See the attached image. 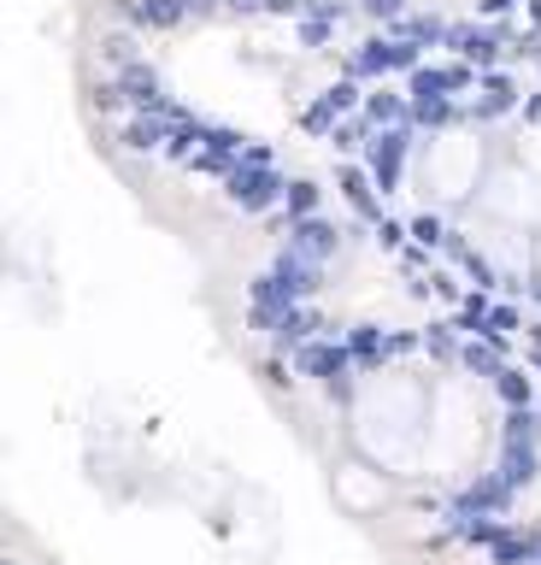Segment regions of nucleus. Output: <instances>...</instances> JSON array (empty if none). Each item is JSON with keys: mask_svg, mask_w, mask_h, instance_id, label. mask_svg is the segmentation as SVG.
Returning <instances> with one entry per match:
<instances>
[{"mask_svg": "<svg viewBox=\"0 0 541 565\" xmlns=\"http://www.w3.org/2000/svg\"><path fill=\"white\" fill-rule=\"evenodd\" d=\"M365 153V177L377 183V195H395L400 177H406V153H412V124H395V130H371Z\"/></svg>", "mask_w": 541, "mask_h": 565, "instance_id": "obj_1", "label": "nucleus"}, {"mask_svg": "<svg viewBox=\"0 0 541 565\" xmlns=\"http://www.w3.org/2000/svg\"><path fill=\"white\" fill-rule=\"evenodd\" d=\"M424 65V47H412V42H395V36H371L353 47V59H347V77H360V83H377V77H395V72H418Z\"/></svg>", "mask_w": 541, "mask_h": 565, "instance_id": "obj_2", "label": "nucleus"}, {"mask_svg": "<svg viewBox=\"0 0 541 565\" xmlns=\"http://www.w3.org/2000/svg\"><path fill=\"white\" fill-rule=\"evenodd\" d=\"M283 171L277 165H235L230 177H224V200L235 213H270V207H283Z\"/></svg>", "mask_w": 541, "mask_h": 565, "instance_id": "obj_3", "label": "nucleus"}, {"mask_svg": "<svg viewBox=\"0 0 541 565\" xmlns=\"http://www.w3.org/2000/svg\"><path fill=\"white\" fill-rule=\"evenodd\" d=\"M295 366L307 371V377H318V383H330V395L335 401H347V366H353V354L342 348V341H300L295 348Z\"/></svg>", "mask_w": 541, "mask_h": 565, "instance_id": "obj_4", "label": "nucleus"}, {"mask_svg": "<svg viewBox=\"0 0 541 565\" xmlns=\"http://www.w3.org/2000/svg\"><path fill=\"white\" fill-rule=\"evenodd\" d=\"M471 83H477V72L471 65H418V72H406V100H430V95H442V100H453V95H465Z\"/></svg>", "mask_w": 541, "mask_h": 565, "instance_id": "obj_5", "label": "nucleus"}, {"mask_svg": "<svg viewBox=\"0 0 541 565\" xmlns=\"http://www.w3.org/2000/svg\"><path fill=\"white\" fill-rule=\"evenodd\" d=\"M289 248L300 253V260H312V265H330L335 253H342V225H330L324 213L295 218V225H289Z\"/></svg>", "mask_w": 541, "mask_h": 565, "instance_id": "obj_6", "label": "nucleus"}, {"mask_svg": "<svg viewBox=\"0 0 541 565\" xmlns=\"http://www.w3.org/2000/svg\"><path fill=\"white\" fill-rule=\"evenodd\" d=\"M500 30H483V24H453L448 30V47L460 54V65H471V72H495L500 59Z\"/></svg>", "mask_w": 541, "mask_h": 565, "instance_id": "obj_7", "label": "nucleus"}, {"mask_svg": "<svg viewBox=\"0 0 541 565\" xmlns=\"http://www.w3.org/2000/svg\"><path fill=\"white\" fill-rule=\"evenodd\" d=\"M270 278H277V289L289 301H312L318 289H324V265H312V260H300L295 248H283L277 260H270Z\"/></svg>", "mask_w": 541, "mask_h": 565, "instance_id": "obj_8", "label": "nucleus"}, {"mask_svg": "<svg viewBox=\"0 0 541 565\" xmlns=\"http://www.w3.org/2000/svg\"><path fill=\"white\" fill-rule=\"evenodd\" d=\"M335 188H342V200L365 218V225H377V218H383V195H377V183L365 177V165L342 160V165H335Z\"/></svg>", "mask_w": 541, "mask_h": 565, "instance_id": "obj_9", "label": "nucleus"}, {"mask_svg": "<svg viewBox=\"0 0 541 565\" xmlns=\"http://www.w3.org/2000/svg\"><path fill=\"white\" fill-rule=\"evenodd\" d=\"M124 19H130V30H147V36L189 24L183 19V0H124Z\"/></svg>", "mask_w": 541, "mask_h": 565, "instance_id": "obj_10", "label": "nucleus"}, {"mask_svg": "<svg viewBox=\"0 0 541 565\" xmlns=\"http://www.w3.org/2000/svg\"><path fill=\"white\" fill-rule=\"evenodd\" d=\"M118 142H124L130 153H165V142H172V118H154V112H135L124 130H118Z\"/></svg>", "mask_w": 541, "mask_h": 565, "instance_id": "obj_11", "label": "nucleus"}, {"mask_svg": "<svg viewBox=\"0 0 541 565\" xmlns=\"http://www.w3.org/2000/svg\"><path fill=\"white\" fill-rule=\"evenodd\" d=\"M477 89H483L477 118H500V112H512V107H518V83L506 77V72H477Z\"/></svg>", "mask_w": 541, "mask_h": 565, "instance_id": "obj_12", "label": "nucleus"}, {"mask_svg": "<svg viewBox=\"0 0 541 565\" xmlns=\"http://www.w3.org/2000/svg\"><path fill=\"white\" fill-rule=\"evenodd\" d=\"M360 118L371 130H395V124H406V95H395V89H371L365 100H360Z\"/></svg>", "mask_w": 541, "mask_h": 565, "instance_id": "obj_13", "label": "nucleus"}, {"mask_svg": "<svg viewBox=\"0 0 541 565\" xmlns=\"http://www.w3.org/2000/svg\"><path fill=\"white\" fill-rule=\"evenodd\" d=\"M406 124L412 130H448V124H460V107L442 95H430V100H406Z\"/></svg>", "mask_w": 541, "mask_h": 565, "instance_id": "obj_14", "label": "nucleus"}, {"mask_svg": "<svg viewBox=\"0 0 541 565\" xmlns=\"http://www.w3.org/2000/svg\"><path fill=\"white\" fill-rule=\"evenodd\" d=\"M283 207H289V225L295 218H312L318 207H324V188H318L312 177H289L283 183Z\"/></svg>", "mask_w": 541, "mask_h": 565, "instance_id": "obj_15", "label": "nucleus"}, {"mask_svg": "<svg viewBox=\"0 0 541 565\" xmlns=\"http://www.w3.org/2000/svg\"><path fill=\"white\" fill-rule=\"evenodd\" d=\"M342 348H347L353 359H360V366H377V359L388 354V336L377 330V324H353V330H347V341H342Z\"/></svg>", "mask_w": 541, "mask_h": 565, "instance_id": "obj_16", "label": "nucleus"}, {"mask_svg": "<svg viewBox=\"0 0 541 565\" xmlns=\"http://www.w3.org/2000/svg\"><path fill=\"white\" fill-rule=\"evenodd\" d=\"M324 100L335 107V118H353V112H360V100H365V89H360V77H335L324 89Z\"/></svg>", "mask_w": 541, "mask_h": 565, "instance_id": "obj_17", "label": "nucleus"}, {"mask_svg": "<svg viewBox=\"0 0 541 565\" xmlns=\"http://www.w3.org/2000/svg\"><path fill=\"white\" fill-rule=\"evenodd\" d=\"M406 236H412L418 248H448V236H453V230H448V225H442V218H435V213H418L412 225H406Z\"/></svg>", "mask_w": 541, "mask_h": 565, "instance_id": "obj_18", "label": "nucleus"}, {"mask_svg": "<svg viewBox=\"0 0 541 565\" xmlns=\"http://www.w3.org/2000/svg\"><path fill=\"white\" fill-rule=\"evenodd\" d=\"M365 142H371V124H365V118H342V124L330 130V148H335V153H353V148H365Z\"/></svg>", "mask_w": 541, "mask_h": 565, "instance_id": "obj_19", "label": "nucleus"}, {"mask_svg": "<svg viewBox=\"0 0 541 565\" xmlns=\"http://www.w3.org/2000/svg\"><path fill=\"white\" fill-rule=\"evenodd\" d=\"M335 124H342V118H335V107H330V100H324V95H318V100H312V107H307V112H300V130H307V135H330Z\"/></svg>", "mask_w": 541, "mask_h": 565, "instance_id": "obj_20", "label": "nucleus"}, {"mask_svg": "<svg viewBox=\"0 0 541 565\" xmlns=\"http://www.w3.org/2000/svg\"><path fill=\"white\" fill-rule=\"evenodd\" d=\"M495 389H500V395L506 401H512V406H530V377H523V371H495Z\"/></svg>", "mask_w": 541, "mask_h": 565, "instance_id": "obj_21", "label": "nucleus"}, {"mask_svg": "<svg viewBox=\"0 0 541 565\" xmlns=\"http://www.w3.org/2000/svg\"><path fill=\"white\" fill-rule=\"evenodd\" d=\"M465 366H471V371H483V377H495V371H500V359H495V348H465Z\"/></svg>", "mask_w": 541, "mask_h": 565, "instance_id": "obj_22", "label": "nucleus"}, {"mask_svg": "<svg viewBox=\"0 0 541 565\" xmlns=\"http://www.w3.org/2000/svg\"><path fill=\"white\" fill-rule=\"evenodd\" d=\"M377 242H383V248H406V225H395V218H377Z\"/></svg>", "mask_w": 541, "mask_h": 565, "instance_id": "obj_23", "label": "nucleus"}, {"mask_svg": "<svg viewBox=\"0 0 541 565\" xmlns=\"http://www.w3.org/2000/svg\"><path fill=\"white\" fill-rule=\"evenodd\" d=\"M218 12H235V19H253V12H265V0H218Z\"/></svg>", "mask_w": 541, "mask_h": 565, "instance_id": "obj_24", "label": "nucleus"}, {"mask_svg": "<svg viewBox=\"0 0 541 565\" xmlns=\"http://www.w3.org/2000/svg\"><path fill=\"white\" fill-rule=\"evenodd\" d=\"M400 7H406V0H365L371 19H400Z\"/></svg>", "mask_w": 541, "mask_h": 565, "instance_id": "obj_25", "label": "nucleus"}, {"mask_svg": "<svg viewBox=\"0 0 541 565\" xmlns=\"http://www.w3.org/2000/svg\"><path fill=\"white\" fill-rule=\"evenodd\" d=\"M95 107H100V112H118V107H124V95H118V83H107V89H95Z\"/></svg>", "mask_w": 541, "mask_h": 565, "instance_id": "obj_26", "label": "nucleus"}, {"mask_svg": "<svg viewBox=\"0 0 541 565\" xmlns=\"http://www.w3.org/2000/svg\"><path fill=\"white\" fill-rule=\"evenodd\" d=\"M218 0H183V19H212Z\"/></svg>", "mask_w": 541, "mask_h": 565, "instance_id": "obj_27", "label": "nucleus"}, {"mask_svg": "<svg viewBox=\"0 0 541 565\" xmlns=\"http://www.w3.org/2000/svg\"><path fill=\"white\" fill-rule=\"evenodd\" d=\"M506 12H518V0H483V19H506Z\"/></svg>", "mask_w": 541, "mask_h": 565, "instance_id": "obj_28", "label": "nucleus"}, {"mask_svg": "<svg viewBox=\"0 0 541 565\" xmlns=\"http://www.w3.org/2000/svg\"><path fill=\"white\" fill-rule=\"evenodd\" d=\"M424 341H430V348H435V354H453V336H448V330H430Z\"/></svg>", "mask_w": 541, "mask_h": 565, "instance_id": "obj_29", "label": "nucleus"}, {"mask_svg": "<svg viewBox=\"0 0 541 565\" xmlns=\"http://www.w3.org/2000/svg\"><path fill=\"white\" fill-rule=\"evenodd\" d=\"M523 118H530V124H541V89H536L530 100H523Z\"/></svg>", "mask_w": 541, "mask_h": 565, "instance_id": "obj_30", "label": "nucleus"}, {"mask_svg": "<svg viewBox=\"0 0 541 565\" xmlns=\"http://www.w3.org/2000/svg\"><path fill=\"white\" fill-rule=\"evenodd\" d=\"M523 12H530V24L541 30V0H523Z\"/></svg>", "mask_w": 541, "mask_h": 565, "instance_id": "obj_31", "label": "nucleus"}, {"mask_svg": "<svg viewBox=\"0 0 541 565\" xmlns=\"http://www.w3.org/2000/svg\"><path fill=\"white\" fill-rule=\"evenodd\" d=\"M0 565H19V559H0Z\"/></svg>", "mask_w": 541, "mask_h": 565, "instance_id": "obj_32", "label": "nucleus"}, {"mask_svg": "<svg viewBox=\"0 0 541 565\" xmlns=\"http://www.w3.org/2000/svg\"><path fill=\"white\" fill-rule=\"evenodd\" d=\"M536 301H541V283H536Z\"/></svg>", "mask_w": 541, "mask_h": 565, "instance_id": "obj_33", "label": "nucleus"}]
</instances>
